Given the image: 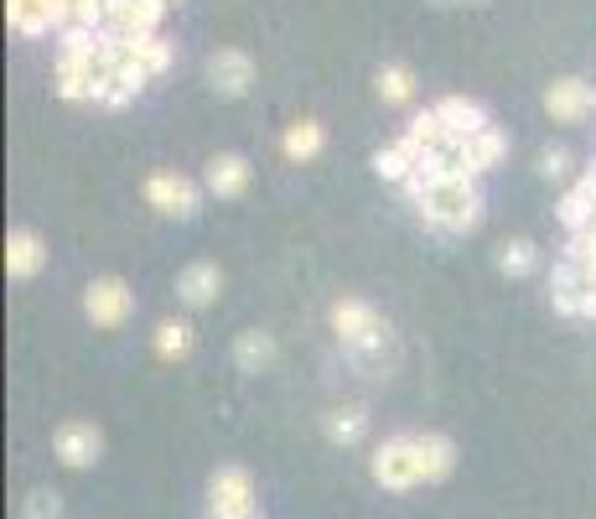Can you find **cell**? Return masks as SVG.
Instances as JSON below:
<instances>
[{"instance_id":"6da1fadb","label":"cell","mask_w":596,"mask_h":519,"mask_svg":"<svg viewBox=\"0 0 596 519\" xmlns=\"http://www.w3.org/2000/svg\"><path fill=\"white\" fill-rule=\"evenodd\" d=\"M415 208L426 213V224L446 229V234H461V229L477 224V208H482V198H477V188H472V172H461V167H457V172H446Z\"/></svg>"},{"instance_id":"7a4b0ae2","label":"cell","mask_w":596,"mask_h":519,"mask_svg":"<svg viewBox=\"0 0 596 519\" xmlns=\"http://www.w3.org/2000/svg\"><path fill=\"white\" fill-rule=\"evenodd\" d=\"M332 328H338L342 348H348L358 363L369 359V353H379L384 338H390V328L379 322V311L369 307V301H338V307H332Z\"/></svg>"},{"instance_id":"3957f363","label":"cell","mask_w":596,"mask_h":519,"mask_svg":"<svg viewBox=\"0 0 596 519\" xmlns=\"http://www.w3.org/2000/svg\"><path fill=\"white\" fill-rule=\"evenodd\" d=\"M213 515L219 519H255V484L244 467H219L213 473Z\"/></svg>"},{"instance_id":"277c9868","label":"cell","mask_w":596,"mask_h":519,"mask_svg":"<svg viewBox=\"0 0 596 519\" xmlns=\"http://www.w3.org/2000/svg\"><path fill=\"white\" fill-rule=\"evenodd\" d=\"M84 311H88V322H94V328H119V322L136 311V296H130V286H125V280L104 276V280H94V286H88Z\"/></svg>"},{"instance_id":"5b68a950","label":"cell","mask_w":596,"mask_h":519,"mask_svg":"<svg viewBox=\"0 0 596 519\" xmlns=\"http://www.w3.org/2000/svg\"><path fill=\"white\" fill-rule=\"evenodd\" d=\"M374 478L384 488H415L421 484V463H415V436H394L374 452Z\"/></svg>"},{"instance_id":"8992f818","label":"cell","mask_w":596,"mask_h":519,"mask_svg":"<svg viewBox=\"0 0 596 519\" xmlns=\"http://www.w3.org/2000/svg\"><path fill=\"white\" fill-rule=\"evenodd\" d=\"M207 84H213V94H223V99L249 94V84H255V63H249V52H238V47L213 52V57H207Z\"/></svg>"},{"instance_id":"52a82bcc","label":"cell","mask_w":596,"mask_h":519,"mask_svg":"<svg viewBox=\"0 0 596 519\" xmlns=\"http://www.w3.org/2000/svg\"><path fill=\"white\" fill-rule=\"evenodd\" d=\"M146 198H151L156 213H167V219H192L198 213V188H192L182 172H156L146 182Z\"/></svg>"},{"instance_id":"ba28073f","label":"cell","mask_w":596,"mask_h":519,"mask_svg":"<svg viewBox=\"0 0 596 519\" xmlns=\"http://www.w3.org/2000/svg\"><path fill=\"white\" fill-rule=\"evenodd\" d=\"M436 120H441V130H446L451 156H457L461 140H472L488 130V115H482V104H472V99H441L436 104Z\"/></svg>"},{"instance_id":"9c48e42d","label":"cell","mask_w":596,"mask_h":519,"mask_svg":"<svg viewBox=\"0 0 596 519\" xmlns=\"http://www.w3.org/2000/svg\"><path fill=\"white\" fill-rule=\"evenodd\" d=\"M592 84H581V78H561V84H550L545 88V109H550V120H561V125H576L592 115Z\"/></svg>"},{"instance_id":"30bf717a","label":"cell","mask_w":596,"mask_h":519,"mask_svg":"<svg viewBox=\"0 0 596 519\" xmlns=\"http://www.w3.org/2000/svg\"><path fill=\"white\" fill-rule=\"evenodd\" d=\"M99 452H104V436L88 426V421H68L63 432H57V457L68 467H88V463H99Z\"/></svg>"},{"instance_id":"8fae6325","label":"cell","mask_w":596,"mask_h":519,"mask_svg":"<svg viewBox=\"0 0 596 519\" xmlns=\"http://www.w3.org/2000/svg\"><path fill=\"white\" fill-rule=\"evenodd\" d=\"M415 463H421V484H436V478H446V473H451V463H457V447H451L446 436L426 432V436H415Z\"/></svg>"},{"instance_id":"7c38bea8","label":"cell","mask_w":596,"mask_h":519,"mask_svg":"<svg viewBox=\"0 0 596 519\" xmlns=\"http://www.w3.org/2000/svg\"><path fill=\"white\" fill-rule=\"evenodd\" d=\"M42 260H47V250H42V240H36L32 229H17V234L6 240V271H11L17 280L36 276V271H42Z\"/></svg>"},{"instance_id":"4fadbf2b","label":"cell","mask_w":596,"mask_h":519,"mask_svg":"<svg viewBox=\"0 0 596 519\" xmlns=\"http://www.w3.org/2000/svg\"><path fill=\"white\" fill-rule=\"evenodd\" d=\"M223 276H219V265H207V260H198V265H188L182 276H177V296L188 301V307H207L213 296H219Z\"/></svg>"},{"instance_id":"5bb4252c","label":"cell","mask_w":596,"mask_h":519,"mask_svg":"<svg viewBox=\"0 0 596 519\" xmlns=\"http://www.w3.org/2000/svg\"><path fill=\"white\" fill-rule=\"evenodd\" d=\"M207 188L219 192V198H238V192L249 188V161L244 156H213L207 161Z\"/></svg>"},{"instance_id":"9a60e30c","label":"cell","mask_w":596,"mask_h":519,"mask_svg":"<svg viewBox=\"0 0 596 519\" xmlns=\"http://www.w3.org/2000/svg\"><path fill=\"white\" fill-rule=\"evenodd\" d=\"M503 151H509L503 136H498V130H482V136H472V140H461V146H457V167H461V172H488Z\"/></svg>"},{"instance_id":"2e32d148","label":"cell","mask_w":596,"mask_h":519,"mask_svg":"<svg viewBox=\"0 0 596 519\" xmlns=\"http://www.w3.org/2000/svg\"><path fill=\"white\" fill-rule=\"evenodd\" d=\"M280 146H286L290 161H311V156L322 151V125H317V120H296L286 130V140H280Z\"/></svg>"},{"instance_id":"e0dca14e","label":"cell","mask_w":596,"mask_h":519,"mask_svg":"<svg viewBox=\"0 0 596 519\" xmlns=\"http://www.w3.org/2000/svg\"><path fill=\"white\" fill-rule=\"evenodd\" d=\"M270 353H275V343H270V332H244L234 343V359H238V369H265L270 363Z\"/></svg>"},{"instance_id":"ac0fdd59","label":"cell","mask_w":596,"mask_h":519,"mask_svg":"<svg viewBox=\"0 0 596 519\" xmlns=\"http://www.w3.org/2000/svg\"><path fill=\"white\" fill-rule=\"evenodd\" d=\"M379 94L390 104H405L409 94H415V73L405 68V63H390V68H379Z\"/></svg>"},{"instance_id":"d6986e66","label":"cell","mask_w":596,"mask_h":519,"mask_svg":"<svg viewBox=\"0 0 596 519\" xmlns=\"http://www.w3.org/2000/svg\"><path fill=\"white\" fill-rule=\"evenodd\" d=\"M188 348H192L188 322H161V328H156V353H161V359H188Z\"/></svg>"},{"instance_id":"ffe728a7","label":"cell","mask_w":596,"mask_h":519,"mask_svg":"<svg viewBox=\"0 0 596 519\" xmlns=\"http://www.w3.org/2000/svg\"><path fill=\"white\" fill-rule=\"evenodd\" d=\"M130 57H136L146 73H161L171 63V47L161 36H130Z\"/></svg>"},{"instance_id":"44dd1931","label":"cell","mask_w":596,"mask_h":519,"mask_svg":"<svg viewBox=\"0 0 596 519\" xmlns=\"http://www.w3.org/2000/svg\"><path fill=\"white\" fill-rule=\"evenodd\" d=\"M374 172L390 177V182H409V177H415V161H409L405 146H390V151L374 156Z\"/></svg>"},{"instance_id":"7402d4cb","label":"cell","mask_w":596,"mask_h":519,"mask_svg":"<svg viewBox=\"0 0 596 519\" xmlns=\"http://www.w3.org/2000/svg\"><path fill=\"white\" fill-rule=\"evenodd\" d=\"M327 436L342 442V447H353L358 436H363V411H332L327 415Z\"/></svg>"},{"instance_id":"603a6c76","label":"cell","mask_w":596,"mask_h":519,"mask_svg":"<svg viewBox=\"0 0 596 519\" xmlns=\"http://www.w3.org/2000/svg\"><path fill=\"white\" fill-rule=\"evenodd\" d=\"M534 244L529 240H513V244H503V255H498V265H503V271H509V276H529V271H534Z\"/></svg>"},{"instance_id":"cb8c5ba5","label":"cell","mask_w":596,"mask_h":519,"mask_svg":"<svg viewBox=\"0 0 596 519\" xmlns=\"http://www.w3.org/2000/svg\"><path fill=\"white\" fill-rule=\"evenodd\" d=\"M565 167H571V156L565 151H540V177H545V182H561Z\"/></svg>"},{"instance_id":"d4e9b609","label":"cell","mask_w":596,"mask_h":519,"mask_svg":"<svg viewBox=\"0 0 596 519\" xmlns=\"http://www.w3.org/2000/svg\"><path fill=\"white\" fill-rule=\"evenodd\" d=\"M57 515H63V509H57L52 494H32V499H26V519H57Z\"/></svg>"},{"instance_id":"484cf974","label":"cell","mask_w":596,"mask_h":519,"mask_svg":"<svg viewBox=\"0 0 596 519\" xmlns=\"http://www.w3.org/2000/svg\"><path fill=\"white\" fill-rule=\"evenodd\" d=\"M446 6H451V0H446Z\"/></svg>"}]
</instances>
